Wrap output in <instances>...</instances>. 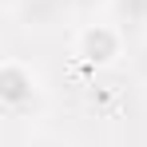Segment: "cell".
Listing matches in <instances>:
<instances>
[{
  "instance_id": "1",
  "label": "cell",
  "mask_w": 147,
  "mask_h": 147,
  "mask_svg": "<svg viewBox=\"0 0 147 147\" xmlns=\"http://www.w3.org/2000/svg\"><path fill=\"white\" fill-rule=\"evenodd\" d=\"M0 99H4L8 115L36 111L44 103V80H40V72L28 60H20V56H8L0 64Z\"/></svg>"
},
{
  "instance_id": "2",
  "label": "cell",
  "mask_w": 147,
  "mask_h": 147,
  "mask_svg": "<svg viewBox=\"0 0 147 147\" xmlns=\"http://www.w3.org/2000/svg\"><path fill=\"white\" fill-rule=\"evenodd\" d=\"M123 44H127V32H123L115 20H99V24H84L72 40L76 60H84L88 68H111L123 56Z\"/></svg>"
},
{
  "instance_id": "3",
  "label": "cell",
  "mask_w": 147,
  "mask_h": 147,
  "mask_svg": "<svg viewBox=\"0 0 147 147\" xmlns=\"http://www.w3.org/2000/svg\"><path fill=\"white\" fill-rule=\"evenodd\" d=\"M107 16L127 32L147 40V0H107Z\"/></svg>"
},
{
  "instance_id": "4",
  "label": "cell",
  "mask_w": 147,
  "mask_h": 147,
  "mask_svg": "<svg viewBox=\"0 0 147 147\" xmlns=\"http://www.w3.org/2000/svg\"><path fill=\"white\" fill-rule=\"evenodd\" d=\"M24 147H76L72 139H64V135H32V139H24Z\"/></svg>"
},
{
  "instance_id": "5",
  "label": "cell",
  "mask_w": 147,
  "mask_h": 147,
  "mask_svg": "<svg viewBox=\"0 0 147 147\" xmlns=\"http://www.w3.org/2000/svg\"><path fill=\"white\" fill-rule=\"evenodd\" d=\"M20 4H24V0H0V8H4L8 16H16V12H20Z\"/></svg>"
},
{
  "instance_id": "6",
  "label": "cell",
  "mask_w": 147,
  "mask_h": 147,
  "mask_svg": "<svg viewBox=\"0 0 147 147\" xmlns=\"http://www.w3.org/2000/svg\"><path fill=\"white\" fill-rule=\"evenodd\" d=\"M143 72H147V48H143Z\"/></svg>"
}]
</instances>
